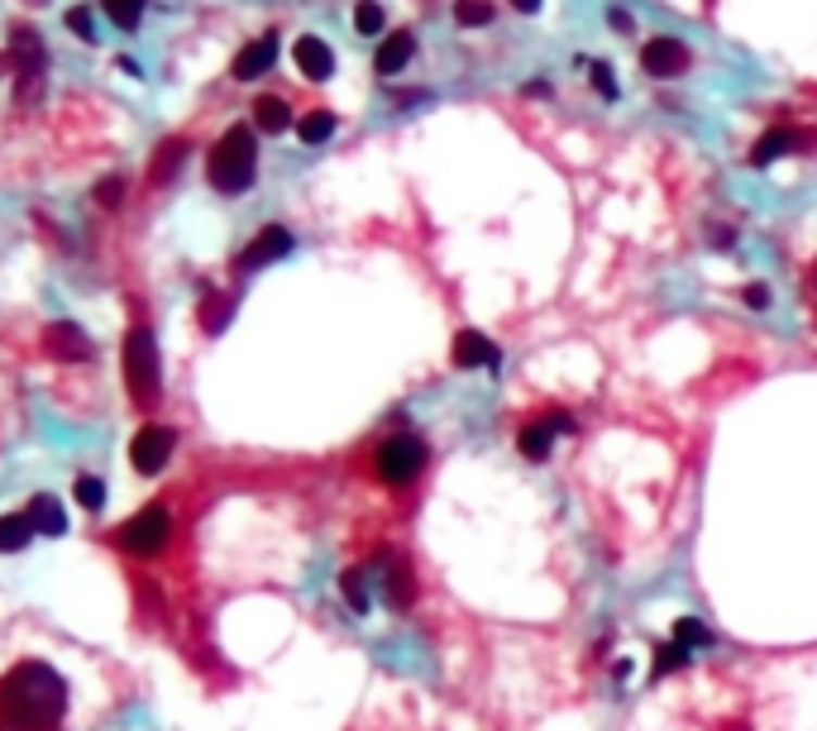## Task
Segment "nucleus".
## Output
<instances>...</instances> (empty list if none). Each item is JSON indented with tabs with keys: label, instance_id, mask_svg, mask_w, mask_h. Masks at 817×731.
<instances>
[{
	"label": "nucleus",
	"instance_id": "nucleus-1",
	"mask_svg": "<svg viewBox=\"0 0 817 731\" xmlns=\"http://www.w3.org/2000/svg\"><path fill=\"white\" fill-rule=\"evenodd\" d=\"M67 717V679L48 660H20L0 679V731H58Z\"/></svg>",
	"mask_w": 817,
	"mask_h": 731
},
{
	"label": "nucleus",
	"instance_id": "nucleus-2",
	"mask_svg": "<svg viewBox=\"0 0 817 731\" xmlns=\"http://www.w3.org/2000/svg\"><path fill=\"white\" fill-rule=\"evenodd\" d=\"M206 177L215 191L225 197H244L259 177V139H254V125H230L215 149L206 153Z\"/></svg>",
	"mask_w": 817,
	"mask_h": 731
},
{
	"label": "nucleus",
	"instance_id": "nucleus-3",
	"mask_svg": "<svg viewBox=\"0 0 817 731\" xmlns=\"http://www.w3.org/2000/svg\"><path fill=\"white\" fill-rule=\"evenodd\" d=\"M125 388L139 412L159 406V398H163V354H159V340H153L149 326H129V335H125Z\"/></svg>",
	"mask_w": 817,
	"mask_h": 731
},
{
	"label": "nucleus",
	"instance_id": "nucleus-4",
	"mask_svg": "<svg viewBox=\"0 0 817 731\" xmlns=\"http://www.w3.org/2000/svg\"><path fill=\"white\" fill-rule=\"evenodd\" d=\"M426 464H430V450H426V440L412 436V430H398V436H388V440H378V454H374V474H378V483L382 488H412L420 474H426Z\"/></svg>",
	"mask_w": 817,
	"mask_h": 731
},
{
	"label": "nucleus",
	"instance_id": "nucleus-5",
	"mask_svg": "<svg viewBox=\"0 0 817 731\" xmlns=\"http://www.w3.org/2000/svg\"><path fill=\"white\" fill-rule=\"evenodd\" d=\"M167 535H173V517H167L163 502H149V507H139L135 517L120 526L115 545L125 550V555H135V559H153V555H163Z\"/></svg>",
	"mask_w": 817,
	"mask_h": 731
},
{
	"label": "nucleus",
	"instance_id": "nucleus-6",
	"mask_svg": "<svg viewBox=\"0 0 817 731\" xmlns=\"http://www.w3.org/2000/svg\"><path fill=\"white\" fill-rule=\"evenodd\" d=\"M574 430V416L569 412H540L531 416V421H521V430H516V450H521V459H531V464H545L550 459V450L560 445V436H569Z\"/></svg>",
	"mask_w": 817,
	"mask_h": 731
},
{
	"label": "nucleus",
	"instance_id": "nucleus-7",
	"mask_svg": "<svg viewBox=\"0 0 817 731\" xmlns=\"http://www.w3.org/2000/svg\"><path fill=\"white\" fill-rule=\"evenodd\" d=\"M173 450H177V430H173V426L149 421V426H139V430H135V440H129V464H135V474H139V478H153V474H163V469H167Z\"/></svg>",
	"mask_w": 817,
	"mask_h": 731
},
{
	"label": "nucleus",
	"instance_id": "nucleus-8",
	"mask_svg": "<svg viewBox=\"0 0 817 731\" xmlns=\"http://www.w3.org/2000/svg\"><path fill=\"white\" fill-rule=\"evenodd\" d=\"M292 230H282V225H263V230L244 244V254L235 259V273L239 278H249V273H259V268H273V263H282L287 254H292Z\"/></svg>",
	"mask_w": 817,
	"mask_h": 731
},
{
	"label": "nucleus",
	"instance_id": "nucleus-9",
	"mask_svg": "<svg viewBox=\"0 0 817 731\" xmlns=\"http://www.w3.org/2000/svg\"><path fill=\"white\" fill-rule=\"evenodd\" d=\"M43 354L58 358V364H91L96 344H91V335L81 326H72V320H53V326L43 330Z\"/></svg>",
	"mask_w": 817,
	"mask_h": 731
},
{
	"label": "nucleus",
	"instance_id": "nucleus-10",
	"mask_svg": "<svg viewBox=\"0 0 817 731\" xmlns=\"http://www.w3.org/2000/svg\"><path fill=\"white\" fill-rule=\"evenodd\" d=\"M693 63L689 43L683 39H669V34H659V39H651L641 48V67L651 72V77H683Z\"/></svg>",
	"mask_w": 817,
	"mask_h": 731
},
{
	"label": "nucleus",
	"instance_id": "nucleus-11",
	"mask_svg": "<svg viewBox=\"0 0 817 731\" xmlns=\"http://www.w3.org/2000/svg\"><path fill=\"white\" fill-rule=\"evenodd\" d=\"M10 67H15V77H43V63H48V48L39 39V29L34 24H15L10 29Z\"/></svg>",
	"mask_w": 817,
	"mask_h": 731
},
{
	"label": "nucleus",
	"instance_id": "nucleus-12",
	"mask_svg": "<svg viewBox=\"0 0 817 731\" xmlns=\"http://www.w3.org/2000/svg\"><path fill=\"white\" fill-rule=\"evenodd\" d=\"M450 358H454V368H502V350L488 340L483 330H474V326L454 335Z\"/></svg>",
	"mask_w": 817,
	"mask_h": 731
},
{
	"label": "nucleus",
	"instance_id": "nucleus-13",
	"mask_svg": "<svg viewBox=\"0 0 817 731\" xmlns=\"http://www.w3.org/2000/svg\"><path fill=\"white\" fill-rule=\"evenodd\" d=\"M278 34H259V39H249L244 48H239V53H235V81H259L263 77V72H268L273 63H278Z\"/></svg>",
	"mask_w": 817,
	"mask_h": 731
},
{
	"label": "nucleus",
	"instance_id": "nucleus-14",
	"mask_svg": "<svg viewBox=\"0 0 817 731\" xmlns=\"http://www.w3.org/2000/svg\"><path fill=\"white\" fill-rule=\"evenodd\" d=\"M292 63L306 81H330L335 77V53H330L326 39H316V34H302V39L292 43Z\"/></svg>",
	"mask_w": 817,
	"mask_h": 731
},
{
	"label": "nucleus",
	"instance_id": "nucleus-15",
	"mask_svg": "<svg viewBox=\"0 0 817 731\" xmlns=\"http://www.w3.org/2000/svg\"><path fill=\"white\" fill-rule=\"evenodd\" d=\"M378 569H382V593H388V603L398 607V613H406V607L416 603V574H412V565H406L402 555H382Z\"/></svg>",
	"mask_w": 817,
	"mask_h": 731
},
{
	"label": "nucleus",
	"instance_id": "nucleus-16",
	"mask_svg": "<svg viewBox=\"0 0 817 731\" xmlns=\"http://www.w3.org/2000/svg\"><path fill=\"white\" fill-rule=\"evenodd\" d=\"M412 58H416V34L412 29H398V34H388V39L378 43L374 67H378V77H398Z\"/></svg>",
	"mask_w": 817,
	"mask_h": 731
},
{
	"label": "nucleus",
	"instance_id": "nucleus-17",
	"mask_svg": "<svg viewBox=\"0 0 817 731\" xmlns=\"http://www.w3.org/2000/svg\"><path fill=\"white\" fill-rule=\"evenodd\" d=\"M24 517H29L34 535H63L67 531V507L53 493H34L29 507H24Z\"/></svg>",
	"mask_w": 817,
	"mask_h": 731
},
{
	"label": "nucleus",
	"instance_id": "nucleus-18",
	"mask_svg": "<svg viewBox=\"0 0 817 731\" xmlns=\"http://www.w3.org/2000/svg\"><path fill=\"white\" fill-rule=\"evenodd\" d=\"M803 143H808V135H799V129H770V135H761L751 143V167H770L775 159L803 149Z\"/></svg>",
	"mask_w": 817,
	"mask_h": 731
},
{
	"label": "nucleus",
	"instance_id": "nucleus-19",
	"mask_svg": "<svg viewBox=\"0 0 817 731\" xmlns=\"http://www.w3.org/2000/svg\"><path fill=\"white\" fill-rule=\"evenodd\" d=\"M292 125H297V115L282 96H259L254 101V129H263V135H282V129H292Z\"/></svg>",
	"mask_w": 817,
	"mask_h": 731
},
{
	"label": "nucleus",
	"instance_id": "nucleus-20",
	"mask_svg": "<svg viewBox=\"0 0 817 731\" xmlns=\"http://www.w3.org/2000/svg\"><path fill=\"white\" fill-rule=\"evenodd\" d=\"M34 541V526L24 512H5L0 517V555H20V550H29Z\"/></svg>",
	"mask_w": 817,
	"mask_h": 731
},
{
	"label": "nucleus",
	"instance_id": "nucleus-21",
	"mask_svg": "<svg viewBox=\"0 0 817 731\" xmlns=\"http://www.w3.org/2000/svg\"><path fill=\"white\" fill-rule=\"evenodd\" d=\"M292 129H297V139L316 149V143L335 139V129H340V119H335L330 111H306V115H297V125H292Z\"/></svg>",
	"mask_w": 817,
	"mask_h": 731
},
{
	"label": "nucleus",
	"instance_id": "nucleus-22",
	"mask_svg": "<svg viewBox=\"0 0 817 731\" xmlns=\"http://www.w3.org/2000/svg\"><path fill=\"white\" fill-rule=\"evenodd\" d=\"M235 316V297L230 292H206L201 297V330L206 335H221L225 326H230Z\"/></svg>",
	"mask_w": 817,
	"mask_h": 731
},
{
	"label": "nucleus",
	"instance_id": "nucleus-23",
	"mask_svg": "<svg viewBox=\"0 0 817 731\" xmlns=\"http://www.w3.org/2000/svg\"><path fill=\"white\" fill-rule=\"evenodd\" d=\"M187 159H191V143H187V139H173V143H167V149L159 153V159H153V182H173L177 167H183Z\"/></svg>",
	"mask_w": 817,
	"mask_h": 731
},
{
	"label": "nucleus",
	"instance_id": "nucleus-24",
	"mask_svg": "<svg viewBox=\"0 0 817 731\" xmlns=\"http://www.w3.org/2000/svg\"><path fill=\"white\" fill-rule=\"evenodd\" d=\"M669 641H679L683 651H703V645H713L717 637H713V627H707V621H699V617H679L675 621V637Z\"/></svg>",
	"mask_w": 817,
	"mask_h": 731
},
{
	"label": "nucleus",
	"instance_id": "nucleus-25",
	"mask_svg": "<svg viewBox=\"0 0 817 731\" xmlns=\"http://www.w3.org/2000/svg\"><path fill=\"white\" fill-rule=\"evenodd\" d=\"M143 5L149 0H101V10H105V20L115 24V29H139V20H143Z\"/></svg>",
	"mask_w": 817,
	"mask_h": 731
},
{
	"label": "nucleus",
	"instance_id": "nucleus-26",
	"mask_svg": "<svg viewBox=\"0 0 817 731\" xmlns=\"http://www.w3.org/2000/svg\"><path fill=\"white\" fill-rule=\"evenodd\" d=\"M340 593H344V603H350V613H359V617L368 613V579H364V569H344L340 574Z\"/></svg>",
	"mask_w": 817,
	"mask_h": 731
},
{
	"label": "nucleus",
	"instance_id": "nucleus-27",
	"mask_svg": "<svg viewBox=\"0 0 817 731\" xmlns=\"http://www.w3.org/2000/svg\"><path fill=\"white\" fill-rule=\"evenodd\" d=\"M72 497H77L81 512H101L105 507V483L96 474H81L77 483H72Z\"/></svg>",
	"mask_w": 817,
	"mask_h": 731
},
{
	"label": "nucleus",
	"instance_id": "nucleus-28",
	"mask_svg": "<svg viewBox=\"0 0 817 731\" xmlns=\"http://www.w3.org/2000/svg\"><path fill=\"white\" fill-rule=\"evenodd\" d=\"M454 24L460 29H483V24H492V5L488 0H454Z\"/></svg>",
	"mask_w": 817,
	"mask_h": 731
},
{
	"label": "nucleus",
	"instance_id": "nucleus-29",
	"mask_svg": "<svg viewBox=\"0 0 817 731\" xmlns=\"http://www.w3.org/2000/svg\"><path fill=\"white\" fill-rule=\"evenodd\" d=\"M693 660V651H683L679 641H669V645H659L655 651V679H665V675H675V669H683Z\"/></svg>",
	"mask_w": 817,
	"mask_h": 731
},
{
	"label": "nucleus",
	"instance_id": "nucleus-30",
	"mask_svg": "<svg viewBox=\"0 0 817 731\" xmlns=\"http://www.w3.org/2000/svg\"><path fill=\"white\" fill-rule=\"evenodd\" d=\"M63 24H67L72 34H77L81 43H101V34H96V15H91L87 5H72L67 15H63Z\"/></svg>",
	"mask_w": 817,
	"mask_h": 731
},
{
	"label": "nucleus",
	"instance_id": "nucleus-31",
	"mask_svg": "<svg viewBox=\"0 0 817 731\" xmlns=\"http://www.w3.org/2000/svg\"><path fill=\"white\" fill-rule=\"evenodd\" d=\"M382 24H388V15H382L378 0H359V5H354V29L359 34H382Z\"/></svg>",
	"mask_w": 817,
	"mask_h": 731
},
{
	"label": "nucleus",
	"instance_id": "nucleus-32",
	"mask_svg": "<svg viewBox=\"0 0 817 731\" xmlns=\"http://www.w3.org/2000/svg\"><path fill=\"white\" fill-rule=\"evenodd\" d=\"M588 77H593V87H598L603 101H617V77H612V67L603 63V58H593V63H588Z\"/></svg>",
	"mask_w": 817,
	"mask_h": 731
},
{
	"label": "nucleus",
	"instance_id": "nucleus-33",
	"mask_svg": "<svg viewBox=\"0 0 817 731\" xmlns=\"http://www.w3.org/2000/svg\"><path fill=\"white\" fill-rule=\"evenodd\" d=\"M91 197H96V206H120V201H125V177H101Z\"/></svg>",
	"mask_w": 817,
	"mask_h": 731
},
{
	"label": "nucleus",
	"instance_id": "nucleus-34",
	"mask_svg": "<svg viewBox=\"0 0 817 731\" xmlns=\"http://www.w3.org/2000/svg\"><path fill=\"white\" fill-rule=\"evenodd\" d=\"M741 302L755 306V311H765V306H770V287H765V282H751L746 292H741Z\"/></svg>",
	"mask_w": 817,
	"mask_h": 731
},
{
	"label": "nucleus",
	"instance_id": "nucleus-35",
	"mask_svg": "<svg viewBox=\"0 0 817 731\" xmlns=\"http://www.w3.org/2000/svg\"><path fill=\"white\" fill-rule=\"evenodd\" d=\"M731 239H737V235H731L727 225H713V244H717V249H731Z\"/></svg>",
	"mask_w": 817,
	"mask_h": 731
},
{
	"label": "nucleus",
	"instance_id": "nucleus-36",
	"mask_svg": "<svg viewBox=\"0 0 817 731\" xmlns=\"http://www.w3.org/2000/svg\"><path fill=\"white\" fill-rule=\"evenodd\" d=\"M540 5H545V0H512V10H516V15H536Z\"/></svg>",
	"mask_w": 817,
	"mask_h": 731
},
{
	"label": "nucleus",
	"instance_id": "nucleus-37",
	"mask_svg": "<svg viewBox=\"0 0 817 731\" xmlns=\"http://www.w3.org/2000/svg\"><path fill=\"white\" fill-rule=\"evenodd\" d=\"M631 24H636L631 15H621V10H612V29H621V34H627V29H631Z\"/></svg>",
	"mask_w": 817,
	"mask_h": 731
},
{
	"label": "nucleus",
	"instance_id": "nucleus-38",
	"mask_svg": "<svg viewBox=\"0 0 817 731\" xmlns=\"http://www.w3.org/2000/svg\"><path fill=\"white\" fill-rule=\"evenodd\" d=\"M808 292L817 297V263H813V268H808Z\"/></svg>",
	"mask_w": 817,
	"mask_h": 731
},
{
	"label": "nucleus",
	"instance_id": "nucleus-39",
	"mask_svg": "<svg viewBox=\"0 0 817 731\" xmlns=\"http://www.w3.org/2000/svg\"><path fill=\"white\" fill-rule=\"evenodd\" d=\"M29 5H48V0H29Z\"/></svg>",
	"mask_w": 817,
	"mask_h": 731
}]
</instances>
